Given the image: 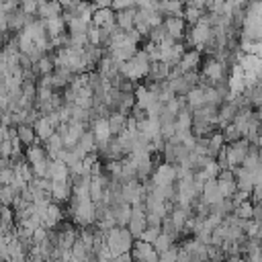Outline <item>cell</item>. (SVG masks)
<instances>
[{"instance_id":"6da1fadb","label":"cell","mask_w":262,"mask_h":262,"mask_svg":"<svg viewBox=\"0 0 262 262\" xmlns=\"http://www.w3.org/2000/svg\"><path fill=\"white\" fill-rule=\"evenodd\" d=\"M149 63H151L149 55H147L143 49H137V53H135L131 59H127V61L121 63L119 72H121L123 78H127V80H131V82H137V80L147 78Z\"/></svg>"},{"instance_id":"7a4b0ae2","label":"cell","mask_w":262,"mask_h":262,"mask_svg":"<svg viewBox=\"0 0 262 262\" xmlns=\"http://www.w3.org/2000/svg\"><path fill=\"white\" fill-rule=\"evenodd\" d=\"M104 242H106V246H108V250H111V254H113V258H115V256H119V254L131 252L135 239H133V235H131V231H129L127 227L115 225V227H111V229L106 231Z\"/></svg>"},{"instance_id":"3957f363","label":"cell","mask_w":262,"mask_h":262,"mask_svg":"<svg viewBox=\"0 0 262 262\" xmlns=\"http://www.w3.org/2000/svg\"><path fill=\"white\" fill-rule=\"evenodd\" d=\"M211 31H213V27H211V23H209V16H207V12L201 16V20L199 23H194V25H188V29H186V43L190 45V47H196V49H201L207 41H209V37H211Z\"/></svg>"},{"instance_id":"277c9868","label":"cell","mask_w":262,"mask_h":262,"mask_svg":"<svg viewBox=\"0 0 262 262\" xmlns=\"http://www.w3.org/2000/svg\"><path fill=\"white\" fill-rule=\"evenodd\" d=\"M72 219L82 225V227H88L96 221V209H94V203L90 199L86 201H72Z\"/></svg>"},{"instance_id":"5b68a950","label":"cell","mask_w":262,"mask_h":262,"mask_svg":"<svg viewBox=\"0 0 262 262\" xmlns=\"http://www.w3.org/2000/svg\"><path fill=\"white\" fill-rule=\"evenodd\" d=\"M248 147H250V141H248L246 137H242V139H237V141H233V143H229V145L225 143L227 168H229V170L242 166V162H244V158H246V154H248Z\"/></svg>"},{"instance_id":"8992f818","label":"cell","mask_w":262,"mask_h":262,"mask_svg":"<svg viewBox=\"0 0 262 262\" xmlns=\"http://www.w3.org/2000/svg\"><path fill=\"white\" fill-rule=\"evenodd\" d=\"M145 227H147V219H145V207H143V203L131 205V217H129L127 229L131 231L133 239H139Z\"/></svg>"},{"instance_id":"52a82bcc","label":"cell","mask_w":262,"mask_h":262,"mask_svg":"<svg viewBox=\"0 0 262 262\" xmlns=\"http://www.w3.org/2000/svg\"><path fill=\"white\" fill-rule=\"evenodd\" d=\"M90 23H92L94 27H100V29H104V31L113 33V31L117 29V23H115V10H113L111 6H104V8H96V10L92 12V18H90Z\"/></svg>"},{"instance_id":"ba28073f","label":"cell","mask_w":262,"mask_h":262,"mask_svg":"<svg viewBox=\"0 0 262 262\" xmlns=\"http://www.w3.org/2000/svg\"><path fill=\"white\" fill-rule=\"evenodd\" d=\"M37 207V205H35ZM39 209V215H41V225L43 227H47V229H51V227H55L59 221H61V217H63V213H61V207L57 205V203H47L45 207H37Z\"/></svg>"},{"instance_id":"9c48e42d","label":"cell","mask_w":262,"mask_h":262,"mask_svg":"<svg viewBox=\"0 0 262 262\" xmlns=\"http://www.w3.org/2000/svg\"><path fill=\"white\" fill-rule=\"evenodd\" d=\"M176 182V164H160L154 172H151V184L156 186H164V184H174Z\"/></svg>"},{"instance_id":"30bf717a","label":"cell","mask_w":262,"mask_h":262,"mask_svg":"<svg viewBox=\"0 0 262 262\" xmlns=\"http://www.w3.org/2000/svg\"><path fill=\"white\" fill-rule=\"evenodd\" d=\"M94 10H96V6L90 0H72V4H68L63 8V14H68V16H80V18L90 20Z\"/></svg>"},{"instance_id":"8fae6325","label":"cell","mask_w":262,"mask_h":262,"mask_svg":"<svg viewBox=\"0 0 262 262\" xmlns=\"http://www.w3.org/2000/svg\"><path fill=\"white\" fill-rule=\"evenodd\" d=\"M72 199V178L66 180H51V201L53 203H68Z\"/></svg>"},{"instance_id":"7c38bea8","label":"cell","mask_w":262,"mask_h":262,"mask_svg":"<svg viewBox=\"0 0 262 262\" xmlns=\"http://www.w3.org/2000/svg\"><path fill=\"white\" fill-rule=\"evenodd\" d=\"M199 199H201L203 203H207L209 207L215 205V203H219V201L223 199V196H221V190H219V184H217V178H209V180L203 182Z\"/></svg>"},{"instance_id":"4fadbf2b","label":"cell","mask_w":262,"mask_h":262,"mask_svg":"<svg viewBox=\"0 0 262 262\" xmlns=\"http://www.w3.org/2000/svg\"><path fill=\"white\" fill-rule=\"evenodd\" d=\"M33 18H35V16H29V14H25L20 8H16L14 12H8V16H6V29H8V33L16 35V33H20Z\"/></svg>"},{"instance_id":"5bb4252c","label":"cell","mask_w":262,"mask_h":262,"mask_svg":"<svg viewBox=\"0 0 262 262\" xmlns=\"http://www.w3.org/2000/svg\"><path fill=\"white\" fill-rule=\"evenodd\" d=\"M164 27H166L168 37H172L174 41H180L186 35V29H188V25H186V20L182 16H166L164 18Z\"/></svg>"},{"instance_id":"9a60e30c","label":"cell","mask_w":262,"mask_h":262,"mask_svg":"<svg viewBox=\"0 0 262 262\" xmlns=\"http://www.w3.org/2000/svg\"><path fill=\"white\" fill-rule=\"evenodd\" d=\"M217 184H219L221 196H223V199H229V196L237 190L233 170H221V172H219V176H217Z\"/></svg>"},{"instance_id":"2e32d148","label":"cell","mask_w":262,"mask_h":262,"mask_svg":"<svg viewBox=\"0 0 262 262\" xmlns=\"http://www.w3.org/2000/svg\"><path fill=\"white\" fill-rule=\"evenodd\" d=\"M201 61H203V57H201V49L194 47V49L184 51V55H182L180 61H178V68H180L182 74H184V72H194V70H199Z\"/></svg>"},{"instance_id":"e0dca14e","label":"cell","mask_w":262,"mask_h":262,"mask_svg":"<svg viewBox=\"0 0 262 262\" xmlns=\"http://www.w3.org/2000/svg\"><path fill=\"white\" fill-rule=\"evenodd\" d=\"M133 96H135V104L137 106H141V108H149L156 100H158V96H156V92L149 88V86H145V84H139V86H135V90H133Z\"/></svg>"},{"instance_id":"ac0fdd59","label":"cell","mask_w":262,"mask_h":262,"mask_svg":"<svg viewBox=\"0 0 262 262\" xmlns=\"http://www.w3.org/2000/svg\"><path fill=\"white\" fill-rule=\"evenodd\" d=\"M61 12H63V6L59 4V0H41L37 8V18L47 20L53 16H61Z\"/></svg>"},{"instance_id":"d6986e66","label":"cell","mask_w":262,"mask_h":262,"mask_svg":"<svg viewBox=\"0 0 262 262\" xmlns=\"http://www.w3.org/2000/svg\"><path fill=\"white\" fill-rule=\"evenodd\" d=\"M135 12H137V6H129V8H123V10H115L117 29H121V31H131L133 25H135Z\"/></svg>"},{"instance_id":"ffe728a7","label":"cell","mask_w":262,"mask_h":262,"mask_svg":"<svg viewBox=\"0 0 262 262\" xmlns=\"http://www.w3.org/2000/svg\"><path fill=\"white\" fill-rule=\"evenodd\" d=\"M33 129H35L37 139H41V141L49 139V137L57 131V129H55V125L49 121V117H47V115H39V117H37V121L33 123Z\"/></svg>"},{"instance_id":"44dd1931","label":"cell","mask_w":262,"mask_h":262,"mask_svg":"<svg viewBox=\"0 0 262 262\" xmlns=\"http://www.w3.org/2000/svg\"><path fill=\"white\" fill-rule=\"evenodd\" d=\"M90 127H92V133H94V137H96V145L106 143V141L113 137V133H111V129H108L106 117H96V119L90 123Z\"/></svg>"},{"instance_id":"7402d4cb","label":"cell","mask_w":262,"mask_h":262,"mask_svg":"<svg viewBox=\"0 0 262 262\" xmlns=\"http://www.w3.org/2000/svg\"><path fill=\"white\" fill-rule=\"evenodd\" d=\"M108 51V55L115 59V61H119V63H123V61H127V59H131L135 53H137V45L135 43H125V45H117V47H108L106 49Z\"/></svg>"},{"instance_id":"603a6c76","label":"cell","mask_w":262,"mask_h":262,"mask_svg":"<svg viewBox=\"0 0 262 262\" xmlns=\"http://www.w3.org/2000/svg\"><path fill=\"white\" fill-rule=\"evenodd\" d=\"M45 178H49V180H66V178H70V168L61 160H51L49 158Z\"/></svg>"},{"instance_id":"cb8c5ba5","label":"cell","mask_w":262,"mask_h":262,"mask_svg":"<svg viewBox=\"0 0 262 262\" xmlns=\"http://www.w3.org/2000/svg\"><path fill=\"white\" fill-rule=\"evenodd\" d=\"M43 25H45V31H47V37H49V39L59 37V35H63V33L68 31V25H66V20H63L61 16L47 18V20H43Z\"/></svg>"},{"instance_id":"d4e9b609","label":"cell","mask_w":262,"mask_h":262,"mask_svg":"<svg viewBox=\"0 0 262 262\" xmlns=\"http://www.w3.org/2000/svg\"><path fill=\"white\" fill-rule=\"evenodd\" d=\"M184 102H186V106L190 108V111H194V108H199L201 104H205V90H203V86H194V88H190L186 94H184Z\"/></svg>"},{"instance_id":"484cf974","label":"cell","mask_w":262,"mask_h":262,"mask_svg":"<svg viewBox=\"0 0 262 262\" xmlns=\"http://www.w3.org/2000/svg\"><path fill=\"white\" fill-rule=\"evenodd\" d=\"M127 119H129V115L119 113V111H113V113L106 117L111 133H113V135H119L121 131H125V127H127Z\"/></svg>"},{"instance_id":"4316f807","label":"cell","mask_w":262,"mask_h":262,"mask_svg":"<svg viewBox=\"0 0 262 262\" xmlns=\"http://www.w3.org/2000/svg\"><path fill=\"white\" fill-rule=\"evenodd\" d=\"M174 127H176V131H190V127H192V111L186 104L176 113Z\"/></svg>"},{"instance_id":"83f0119b","label":"cell","mask_w":262,"mask_h":262,"mask_svg":"<svg viewBox=\"0 0 262 262\" xmlns=\"http://www.w3.org/2000/svg\"><path fill=\"white\" fill-rule=\"evenodd\" d=\"M168 74H170V66L166 61H151L149 63V72H147V78L151 82H158V80H168Z\"/></svg>"},{"instance_id":"f1b7e54d","label":"cell","mask_w":262,"mask_h":262,"mask_svg":"<svg viewBox=\"0 0 262 262\" xmlns=\"http://www.w3.org/2000/svg\"><path fill=\"white\" fill-rule=\"evenodd\" d=\"M43 147H45V151H47V156L51 158V160H57V156H59V151L63 149V141H61V135L55 131L49 139H45L43 141Z\"/></svg>"},{"instance_id":"f546056e","label":"cell","mask_w":262,"mask_h":262,"mask_svg":"<svg viewBox=\"0 0 262 262\" xmlns=\"http://www.w3.org/2000/svg\"><path fill=\"white\" fill-rule=\"evenodd\" d=\"M47 158H49V156H47L45 147H43V145H37V143L29 145L27 151H25V160H27L31 166H35V164H39V162H43V160H47Z\"/></svg>"},{"instance_id":"4dcf8cb0","label":"cell","mask_w":262,"mask_h":262,"mask_svg":"<svg viewBox=\"0 0 262 262\" xmlns=\"http://www.w3.org/2000/svg\"><path fill=\"white\" fill-rule=\"evenodd\" d=\"M53 59H51V53H45L43 57H39L35 63H33V72H35V76L39 78V76H45V74H51L53 72Z\"/></svg>"},{"instance_id":"1f68e13d","label":"cell","mask_w":262,"mask_h":262,"mask_svg":"<svg viewBox=\"0 0 262 262\" xmlns=\"http://www.w3.org/2000/svg\"><path fill=\"white\" fill-rule=\"evenodd\" d=\"M16 135H18V139H20V143L23 145H33L35 141H37V135H35V129H33V125H27V123H20V125H16Z\"/></svg>"},{"instance_id":"d6a6232c","label":"cell","mask_w":262,"mask_h":262,"mask_svg":"<svg viewBox=\"0 0 262 262\" xmlns=\"http://www.w3.org/2000/svg\"><path fill=\"white\" fill-rule=\"evenodd\" d=\"M76 145H78L82 151H86V154H94V151H96V137H94L92 129H86V131L82 133V137L78 139Z\"/></svg>"},{"instance_id":"836d02e7","label":"cell","mask_w":262,"mask_h":262,"mask_svg":"<svg viewBox=\"0 0 262 262\" xmlns=\"http://www.w3.org/2000/svg\"><path fill=\"white\" fill-rule=\"evenodd\" d=\"M225 145V139H223V135H221V131H213L211 135H209V145H207V156L209 158H215L217 154H219V149Z\"/></svg>"},{"instance_id":"e575fe53","label":"cell","mask_w":262,"mask_h":262,"mask_svg":"<svg viewBox=\"0 0 262 262\" xmlns=\"http://www.w3.org/2000/svg\"><path fill=\"white\" fill-rule=\"evenodd\" d=\"M242 166L246 168V170H256L258 166H260V156H258V145L256 143H250V147H248V154H246V158H244V162H242Z\"/></svg>"},{"instance_id":"d590c367","label":"cell","mask_w":262,"mask_h":262,"mask_svg":"<svg viewBox=\"0 0 262 262\" xmlns=\"http://www.w3.org/2000/svg\"><path fill=\"white\" fill-rule=\"evenodd\" d=\"M18 190L12 184H0V205H8L12 207V203L18 199Z\"/></svg>"},{"instance_id":"8d00e7d4","label":"cell","mask_w":262,"mask_h":262,"mask_svg":"<svg viewBox=\"0 0 262 262\" xmlns=\"http://www.w3.org/2000/svg\"><path fill=\"white\" fill-rule=\"evenodd\" d=\"M203 14H205V10H203V8H199V6L184 4V8H182V18L186 20V25H194V23H199Z\"/></svg>"},{"instance_id":"74e56055","label":"cell","mask_w":262,"mask_h":262,"mask_svg":"<svg viewBox=\"0 0 262 262\" xmlns=\"http://www.w3.org/2000/svg\"><path fill=\"white\" fill-rule=\"evenodd\" d=\"M151 246H154V250H156L158 254H162V252H166L170 246H174V237H172L170 233H166V231H160V235L156 237V242H154Z\"/></svg>"},{"instance_id":"f35d334b","label":"cell","mask_w":262,"mask_h":262,"mask_svg":"<svg viewBox=\"0 0 262 262\" xmlns=\"http://www.w3.org/2000/svg\"><path fill=\"white\" fill-rule=\"evenodd\" d=\"M252 211H254V203L248 199V201H242L239 205H235L231 213L239 219H252Z\"/></svg>"},{"instance_id":"ab89813d","label":"cell","mask_w":262,"mask_h":262,"mask_svg":"<svg viewBox=\"0 0 262 262\" xmlns=\"http://www.w3.org/2000/svg\"><path fill=\"white\" fill-rule=\"evenodd\" d=\"M201 172L205 174V178H207V180H209V178H217V176H219V172H221V166L217 164V160H215V158H209Z\"/></svg>"},{"instance_id":"60d3db41","label":"cell","mask_w":262,"mask_h":262,"mask_svg":"<svg viewBox=\"0 0 262 262\" xmlns=\"http://www.w3.org/2000/svg\"><path fill=\"white\" fill-rule=\"evenodd\" d=\"M221 135H223L225 143H233V141L242 139V135H239V131L235 129V125H233V123H227L225 127H221Z\"/></svg>"},{"instance_id":"b9f144b4","label":"cell","mask_w":262,"mask_h":262,"mask_svg":"<svg viewBox=\"0 0 262 262\" xmlns=\"http://www.w3.org/2000/svg\"><path fill=\"white\" fill-rule=\"evenodd\" d=\"M39 2H41V0H20V2H18V8H20L25 14H29V16H37Z\"/></svg>"},{"instance_id":"7bdbcfd3","label":"cell","mask_w":262,"mask_h":262,"mask_svg":"<svg viewBox=\"0 0 262 262\" xmlns=\"http://www.w3.org/2000/svg\"><path fill=\"white\" fill-rule=\"evenodd\" d=\"M160 231H162V227H158V225H147V227L143 229V233H141L139 239H143V242H147V244H154L156 237L160 235Z\"/></svg>"},{"instance_id":"ee69618b","label":"cell","mask_w":262,"mask_h":262,"mask_svg":"<svg viewBox=\"0 0 262 262\" xmlns=\"http://www.w3.org/2000/svg\"><path fill=\"white\" fill-rule=\"evenodd\" d=\"M178 248H180V246H170L166 252L158 254V262H176V258H178Z\"/></svg>"},{"instance_id":"f6af8a7d","label":"cell","mask_w":262,"mask_h":262,"mask_svg":"<svg viewBox=\"0 0 262 262\" xmlns=\"http://www.w3.org/2000/svg\"><path fill=\"white\" fill-rule=\"evenodd\" d=\"M225 0H207L205 2V12H221Z\"/></svg>"},{"instance_id":"bcb514c9","label":"cell","mask_w":262,"mask_h":262,"mask_svg":"<svg viewBox=\"0 0 262 262\" xmlns=\"http://www.w3.org/2000/svg\"><path fill=\"white\" fill-rule=\"evenodd\" d=\"M129 6H135V2L133 0H113V4H111L113 10H123V8H129Z\"/></svg>"},{"instance_id":"7dc6e473","label":"cell","mask_w":262,"mask_h":262,"mask_svg":"<svg viewBox=\"0 0 262 262\" xmlns=\"http://www.w3.org/2000/svg\"><path fill=\"white\" fill-rule=\"evenodd\" d=\"M133 258H131V252H125V254H119V256H115L113 258V262H131Z\"/></svg>"},{"instance_id":"c3c4849f","label":"cell","mask_w":262,"mask_h":262,"mask_svg":"<svg viewBox=\"0 0 262 262\" xmlns=\"http://www.w3.org/2000/svg\"><path fill=\"white\" fill-rule=\"evenodd\" d=\"M6 12L0 8V33H8V29H6Z\"/></svg>"},{"instance_id":"681fc988","label":"cell","mask_w":262,"mask_h":262,"mask_svg":"<svg viewBox=\"0 0 262 262\" xmlns=\"http://www.w3.org/2000/svg\"><path fill=\"white\" fill-rule=\"evenodd\" d=\"M252 0H231V4H233V8H248V4H250Z\"/></svg>"},{"instance_id":"f907efd6","label":"cell","mask_w":262,"mask_h":262,"mask_svg":"<svg viewBox=\"0 0 262 262\" xmlns=\"http://www.w3.org/2000/svg\"><path fill=\"white\" fill-rule=\"evenodd\" d=\"M96 8H104V6H111L113 4V0H90Z\"/></svg>"},{"instance_id":"816d5d0a","label":"cell","mask_w":262,"mask_h":262,"mask_svg":"<svg viewBox=\"0 0 262 262\" xmlns=\"http://www.w3.org/2000/svg\"><path fill=\"white\" fill-rule=\"evenodd\" d=\"M205 2H207V0H186L184 4H190V6H199V8H203V10H205Z\"/></svg>"},{"instance_id":"f5cc1de1","label":"cell","mask_w":262,"mask_h":262,"mask_svg":"<svg viewBox=\"0 0 262 262\" xmlns=\"http://www.w3.org/2000/svg\"><path fill=\"white\" fill-rule=\"evenodd\" d=\"M59 4H61V6H63V8H66V6H68V4H72V0H59Z\"/></svg>"},{"instance_id":"db71d44e","label":"cell","mask_w":262,"mask_h":262,"mask_svg":"<svg viewBox=\"0 0 262 262\" xmlns=\"http://www.w3.org/2000/svg\"><path fill=\"white\" fill-rule=\"evenodd\" d=\"M18 2H20V0H18Z\"/></svg>"}]
</instances>
